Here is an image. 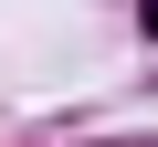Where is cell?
I'll return each mask as SVG.
<instances>
[{
    "instance_id": "cell-1",
    "label": "cell",
    "mask_w": 158,
    "mask_h": 147,
    "mask_svg": "<svg viewBox=\"0 0 158 147\" xmlns=\"http://www.w3.org/2000/svg\"><path fill=\"white\" fill-rule=\"evenodd\" d=\"M137 21H148V32H158V0H137Z\"/></svg>"
}]
</instances>
